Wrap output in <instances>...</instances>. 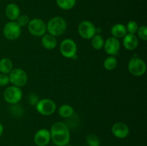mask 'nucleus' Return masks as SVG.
<instances>
[{
  "label": "nucleus",
  "instance_id": "nucleus-1",
  "mask_svg": "<svg viewBox=\"0 0 147 146\" xmlns=\"http://www.w3.org/2000/svg\"><path fill=\"white\" fill-rule=\"evenodd\" d=\"M51 140L57 146L68 145L70 139V130L67 125L61 122H57L52 125L50 129Z\"/></svg>",
  "mask_w": 147,
  "mask_h": 146
},
{
  "label": "nucleus",
  "instance_id": "nucleus-2",
  "mask_svg": "<svg viewBox=\"0 0 147 146\" xmlns=\"http://www.w3.org/2000/svg\"><path fill=\"white\" fill-rule=\"evenodd\" d=\"M46 26L49 34L54 37H58L63 34L67 29L65 20L60 17H55L50 19Z\"/></svg>",
  "mask_w": 147,
  "mask_h": 146
},
{
  "label": "nucleus",
  "instance_id": "nucleus-3",
  "mask_svg": "<svg viewBox=\"0 0 147 146\" xmlns=\"http://www.w3.org/2000/svg\"><path fill=\"white\" fill-rule=\"evenodd\" d=\"M9 82L14 86L17 87H24L27 82L28 77L27 74L24 70L20 68L13 69L9 73Z\"/></svg>",
  "mask_w": 147,
  "mask_h": 146
},
{
  "label": "nucleus",
  "instance_id": "nucleus-4",
  "mask_svg": "<svg viewBox=\"0 0 147 146\" xmlns=\"http://www.w3.org/2000/svg\"><path fill=\"white\" fill-rule=\"evenodd\" d=\"M128 70L132 75L139 77L144 74V73L146 72V63L142 59L134 57L129 60L128 64Z\"/></svg>",
  "mask_w": 147,
  "mask_h": 146
},
{
  "label": "nucleus",
  "instance_id": "nucleus-5",
  "mask_svg": "<svg viewBox=\"0 0 147 146\" xmlns=\"http://www.w3.org/2000/svg\"><path fill=\"white\" fill-rule=\"evenodd\" d=\"M28 30L31 34L35 37H41L45 34L47 26L45 21L41 19L35 18L30 20L27 24Z\"/></svg>",
  "mask_w": 147,
  "mask_h": 146
},
{
  "label": "nucleus",
  "instance_id": "nucleus-6",
  "mask_svg": "<svg viewBox=\"0 0 147 146\" xmlns=\"http://www.w3.org/2000/svg\"><path fill=\"white\" fill-rule=\"evenodd\" d=\"M36 110L42 115H51L55 112L56 104L54 101L50 99H42L37 103Z\"/></svg>",
  "mask_w": 147,
  "mask_h": 146
},
{
  "label": "nucleus",
  "instance_id": "nucleus-7",
  "mask_svg": "<svg viewBox=\"0 0 147 146\" xmlns=\"http://www.w3.org/2000/svg\"><path fill=\"white\" fill-rule=\"evenodd\" d=\"M22 97V92L20 87L16 86H9L4 92V98L7 102L11 104H17Z\"/></svg>",
  "mask_w": 147,
  "mask_h": 146
},
{
  "label": "nucleus",
  "instance_id": "nucleus-8",
  "mask_svg": "<svg viewBox=\"0 0 147 146\" xmlns=\"http://www.w3.org/2000/svg\"><path fill=\"white\" fill-rule=\"evenodd\" d=\"M3 34L8 40H15L21 34V27L14 21L7 22L3 29Z\"/></svg>",
  "mask_w": 147,
  "mask_h": 146
},
{
  "label": "nucleus",
  "instance_id": "nucleus-9",
  "mask_svg": "<svg viewBox=\"0 0 147 146\" xmlns=\"http://www.w3.org/2000/svg\"><path fill=\"white\" fill-rule=\"evenodd\" d=\"M60 53L66 58H73L77 52V45L71 39H65L61 42L60 46Z\"/></svg>",
  "mask_w": 147,
  "mask_h": 146
},
{
  "label": "nucleus",
  "instance_id": "nucleus-10",
  "mask_svg": "<svg viewBox=\"0 0 147 146\" xmlns=\"http://www.w3.org/2000/svg\"><path fill=\"white\" fill-rule=\"evenodd\" d=\"M78 33L80 37L85 40H90L96 34V28L94 24L90 21H81L78 26Z\"/></svg>",
  "mask_w": 147,
  "mask_h": 146
},
{
  "label": "nucleus",
  "instance_id": "nucleus-11",
  "mask_svg": "<svg viewBox=\"0 0 147 146\" xmlns=\"http://www.w3.org/2000/svg\"><path fill=\"white\" fill-rule=\"evenodd\" d=\"M103 47H104L105 52L111 56L116 55L120 50V42L119 39H116L113 37H109L104 42Z\"/></svg>",
  "mask_w": 147,
  "mask_h": 146
},
{
  "label": "nucleus",
  "instance_id": "nucleus-12",
  "mask_svg": "<svg viewBox=\"0 0 147 146\" xmlns=\"http://www.w3.org/2000/svg\"><path fill=\"white\" fill-rule=\"evenodd\" d=\"M34 140L37 146H46L51 140L50 130L47 129H40L35 133Z\"/></svg>",
  "mask_w": 147,
  "mask_h": 146
},
{
  "label": "nucleus",
  "instance_id": "nucleus-13",
  "mask_svg": "<svg viewBox=\"0 0 147 146\" xmlns=\"http://www.w3.org/2000/svg\"><path fill=\"white\" fill-rule=\"evenodd\" d=\"M112 133L118 138H126L129 134V128L126 124L123 123H116L111 128Z\"/></svg>",
  "mask_w": 147,
  "mask_h": 146
},
{
  "label": "nucleus",
  "instance_id": "nucleus-14",
  "mask_svg": "<svg viewBox=\"0 0 147 146\" xmlns=\"http://www.w3.org/2000/svg\"><path fill=\"white\" fill-rule=\"evenodd\" d=\"M123 44L125 48L129 51L134 50L139 45V40L135 34H126L123 37Z\"/></svg>",
  "mask_w": 147,
  "mask_h": 146
},
{
  "label": "nucleus",
  "instance_id": "nucleus-15",
  "mask_svg": "<svg viewBox=\"0 0 147 146\" xmlns=\"http://www.w3.org/2000/svg\"><path fill=\"white\" fill-rule=\"evenodd\" d=\"M5 14L9 19H10L11 21H15L20 16V7L14 3L9 4L6 7Z\"/></svg>",
  "mask_w": 147,
  "mask_h": 146
},
{
  "label": "nucleus",
  "instance_id": "nucleus-16",
  "mask_svg": "<svg viewBox=\"0 0 147 146\" xmlns=\"http://www.w3.org/2000/svg\"><path fill=\"white\" fill-rule=\"evenodd\" d=\"M41 42L43 47L49 50H53L57 46V40L55 37L50 34H44L42 37Z\"/></svg>",
  "mask_w": 147,
  "mask_h": 146
},
{
  "label": "nucleus",
  "instance_id": "nucleus-17",
  "mask_svg": "<svg viewBox=\"0 0 147 146\" xmlns=\"http://www.w3.org/2000/svg\"><path fill=\"white\" fill-rule=\"evenodd\" d=\"M111 32L113 37L116 39L123 38L127 34L126 26L122 24H116L111 27Z\"/></svg>",
  "mask_w": 147,
  "mask_h": 146
},
{
  "label": "nucleus",
  "instance_id": "nucleus-18",
  "mask_svg": "<svg viewBox=\"0 0 147 146\" xmlns=\"http://www.w3.org/2000/svg\"><path fill=\"white\" fill-rule=\"evenodd\" d=\"M13 70L12 62L9 58H3L0 60V72L3 74H9Z\"/></svg>",
  "mask_w": 147,
  "mask_h": 146
},
{
  "label": "nucleus",
  "instance_id": "nucleus-19",
  "mask_svg": "<svg viewBox=\"0 0 147 146\" xmlns=\"http://www.w3.org/2000/svg\"><path fill=\"white\" fill-rule=\"evenodd\" d=\"M59 115L64 118H69L74 114V109L69 104H63L58 110Z\"/></svg>",
  "mask_w": 147,
  "mask_h": 146
},
{
  "label": "nucleus",
  "instance_id": "nucleus-20",
  "mask_svg": "<svg viewBox=\"0 0 147 146\" xmlns=\"http://www.w3.org/2000/svg\"><path fill=\"white\" fill-rule=\"evenodd\" d=\"M118 65V60L113 56H109V57H106L105 59L104 62H103V67L106 70H113L116 68Z\"/></svg>",
  "mask_w": 147,
  "mask_h": 146
},
{
  "label": "nucleus",
  "instance_id": "nucleus-21",
  "mask_svg": "<svg viewBox=\"0 0 147 146\" xmlns=\"http://www.w3.org/2000/svg\"><path fill=\"white\" fill-rule=\"evenodd\" d=\"M104 42L103 37L100 34H96L91 39V45L93 48L96 50H101L104 45Z\"/></svg>",
  "mask_w": 147,
  "mask_h": 146
},
{
  "label": "nucleus",
  "instance_id": "nucleus-22",
  "mask_svg": "<svg viewBox=\"0 0 147 146\" xmlns=\"http://www.w3.org/2000/svg\"><path fill=\"white\" fill-rule=\"evenodd\" d=\"M57 6L63 10H70L75 7L76 0H56Z\"/></svg>",
  "mask_w": 147,
  "mask_h": 146
},
{
  "label": "nucleus",
  "instance_id": "nucleus-23",
  "mask_svg": "<svg viewBox=\"0 0 147 146\" xmlns=\"http://www.w3.org/2000/svg\"><path fill=\"white\" fill-rule=\"evenodd\" d=\"M88 146H100V140L95 134H90L86 137Z\"/></svg>",
  "mask_w": 147,
  "mask_h": 146
},
{
  "label": "nucleus",
  "instance_id": "nucleus-24",
  "mask_svg": "<svg viewBox=\"0 0 147 146\" xmlns=\"http://www.w3.org/2000/svg\"><path fill=\"white\" fill-rule=\"evenodd\" d=\"M126 27V31H127V32H129V34H135L137 32L139 26H138V24L135 21H130L128 22Z\"/></svg>",
  "mask_w": 147,
  "mask_h": 146
},
{
  "label": "nucleus",
  "instance_id": "nucleus-25",
  "mask_svg": "<svg viewBox=\"0 0 147 146\" xmlns=\"http://www.w3.org/2000/svg\"><path fill=\"white\" fill-rule=\"evenodd\" d=\"M30 18H29L28 16L25 15V14H23V15H20L18 18L17 19V21L16 22L17 23L19 26L20 27H23L27 26V24L30 22Z\"/></svg>",
  "mask_w": 147,
  "mask_h": 146
},
{
  "label": "nucleus",
  "instance_id": "nucleus-26",
  "mask_svg": "<svg viewBox=\"0 0 147 146\" xmlns=\"http://www.w3.org/2000/svg\"><path fill=\"white\" fill-rule=\"evenodd\" d=\"M141 40L146 41L147 40V27L146 25H142L138 28L137 32Z\"/></svg>",
  "mask_w": 147,
  "mask_h": 146
},
{
  "label": "nucleus",
  "instance_id": "nucleus-27",
  "mask_svg": "<svg viewBox=\"0 0 147 146\" xmlns=\"http://www.w3.org/2000/svg\"><path fill=\"white\" fill-rule=\"evenodd\" d=\"M11 113L14 115V116H20L23 113V110L21 106L18 105L17 104H12L11 107Z\"/></svg>",
  "mask_w": 147,
  "mask_h": 146
},
{
  "label": "nucleus",
  "instance_id": "nucleus-28",
  "mask_svg": "<svg viewBox=\"0 0 147 146\" xmlns=\"http://www.w3.org/2000/svg\"><path fill=\"white\" fill-rule=\"evenodd\" d=\"M28 100L29 103L31 105H36L40 100H39V97L37 94H35V93H30V95H29Z\"/></svg>",
  "mask_w": 147,
  "mask_h": 146
},
{
  "label": "nucleus",
  "instance_id": "nucleus-29",
  "mask_svg": "<svg viewBox=\"0 0 147 146\" xmlns=\"http://www.w3.org/2000/svg\"><path fill=\"white\" fill-rule=\"evenodd\" d=\"M9 83V78L7 74H0V86H7Z\"/></svg>",
  "mask_w": 147,
  "mask_h": 146
},
{
  "label": "nucleus",
  "instance_id": "nucleus-30",
  "mask_svg": "<svg viewBox=\"0 0 147 146\" xmlns=\"http://www.w3.org/2000/svg\"><path fill=\"white\" fill-rule=\"evenodd\" d=\"M3 132H4V127H3L2 124L0 123V137H1V135H2Z\"/></svg>",
  "mask_w": 147,
  "mask_h": 146
},
{
  "label": "nucleus",
  "instance_id": "nucleus-31",
  "mask_svg": "<svg viewBox=\"0 0 147 146\" xmlns=\"http://www.w3.org/2000/svg\"><path fill=\"white\" fill-rule=\"evenodd\" d=\"M65 146H71V145H65Z\"/></svg>",
  "mask_w": 147,
  "mask_h": 146
},
{
  "label": "nucleus",
  "instance_id": "nucleus-32",
  "mask_svg": "<svg viewBox=\"0 0 147 146\" xmlns=\"http://www.w3.org/2000/svg\"><path fill=\"white\" fill-rule=\"evenodd\" d=\"M85 146H88V145H85Z\"/></svg>",
  "mask_w": 147,
  "mask_h": 146
}]
</instances>
